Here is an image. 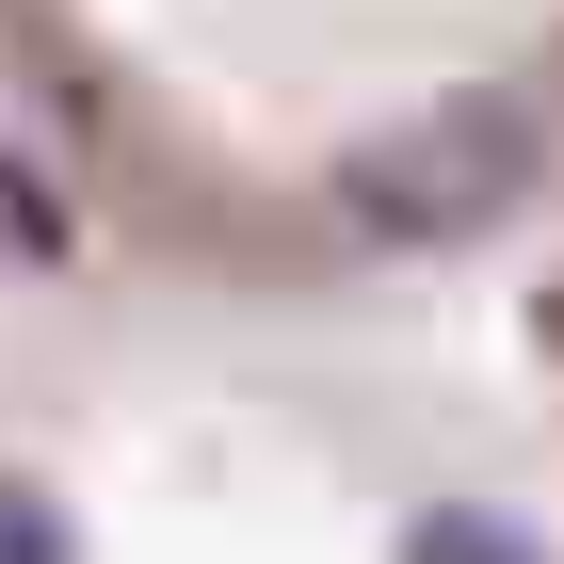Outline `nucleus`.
Here are the masks:
<instances>
[{
  "label": "nucleus",
  "instance_id": "nucleus-3",
  "mask_svg": "<svg viewBox=\"0 0 564 564\" xmlns=\"http://www.w3.org/2000/svg\"><path fill=\"white\" fill-rule=\"evenodd\" d=\"M0 564H82V532H65L48 484H0Z\"/></svg>",
  "mask_w": 564,
  "mask_h": 564
},
{
  "label": "nucleus",
  "instance_id": "nucleus-1",
  "mask_svg": "<svg viewBox=\"0 0 564 564\" xmlns=\"http://www.w3.org/2000/svg\"><path fill=\"white\" fill-rule=\"evenodd\" d=\"M532 162H549L532 97L452 82V97H420V113H388V130H355V145H339V226H355V242L435 259V242H484V226L517 210Z\"/></svg>",
  "mask_w": 564,
  "mask_h": 564
},
{
  "label": "nucleus",
  "instance_id": "nucleus-2",
  "mask_svg": "<svg viewBox=\"0 0 564 564\" xmlns=\"http://www.w3.org/2000/svg\"><path fill=\"white\" fill-rule=\"evenodd\" d=\"M403 564H549V532L500 500H435V517H403Z\"/></svg>",
  "mask_w": 564,
  "mask_h": 564
}]
</instances>
